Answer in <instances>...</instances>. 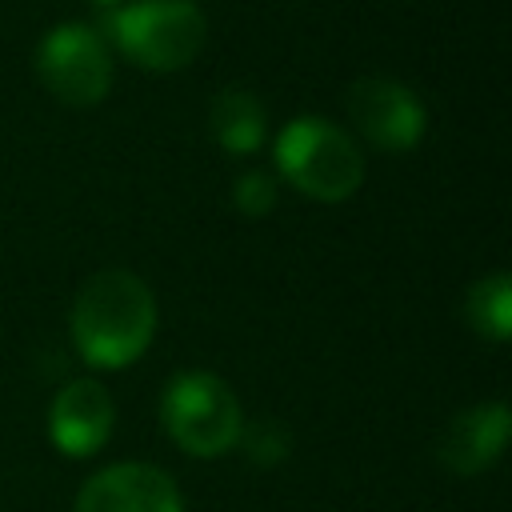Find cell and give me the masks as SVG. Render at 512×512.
Wrapping results in <instances>:
<instances>
[{
  "mask_svg": "<svg viewBox=\"0 0 512 512\" xmlns=\"http://www.w3.org/2000/svg\"><path fill=\"white\" fill-rule=\"evenodd\" d=\"M156 336L152 288L128 268L88 276L72 300V344L92 368H124Z\"/></svg>",
  "mask_w": 512,
  "mask_h": 512,
  "instance_id": "cell-1",
  "label": "cell"
},
{
  "mask_svg": "<svg viewBox=\"0 0 512 512\" xmlns=\"http://www.w3.org/2000/svg\"><path fill=\"white\" fill-rule=\"evenodd\" d=\"M276 168L280 176L312 200L340 204L364 180V156L352 136L328 120L300 116L276 136Z\"/></svg>",
  "mask_w": 512,
  "mask_h": 512,
  "instance_id": "cell-2",
  "label": "cell"
},
{
  "mask_svg": "<svg viewBox=\"0 0 512 512\" xmlns=\"http://www.w3.org/2000/svg\"><path fill=\"white\" fill-rule=\"evenodd\" d=\"M160 420L188 456H204V460L240 444V432H244L236 392L212 372L172 376L160 400Z\"/></svg>",
  "mask_w": 512,
  "mask_h": 512,
  "instance_id": "cell-3",
  "label": "cell"
},
{
  "mask_svg": "<svg viewBox=\"0 0 512 512\" xmlns=\"http://www.w3.org/2000/svg\"><path fill=\"white\" fill-rule=\"evenodd\" d=\"M112 36L140 68L176 72L200 56L208 20L196 0H132L112 16Z\"/></svg>",
  "mask_w": 512,
  "mask_h": 512,
  "instance_id": "cell-4",
  "label": "cell"
},
{
  "mask_svg": "<svg viewBox=\"0 0 512 512\" xmlns=\"http://www.w3.org/2000/svg\"><path fill=\"white\" fill-rule=\"evenodd\" d=\"M36 76L60 104L92 108L112 88V56L92 28L60 24L36 48Z\"/></svg>",
  "mask_w": 512,
  "mask_h": 512,
  "instance_id": "cell-5",
  "label": "cell"
},
{
  "mask_svg": "<svg viewBox=\"0 0 512 512\" xmlns=\"http://www.w3.org/2000/svg\"><path fill=\"white\" fill-rule=\"evenodd\" d=\"M348 116L356 132L384 152L416 148L428 128L424 100L392 76H360L348 88Z\"/></svg>",
  "mask_w": 512,
  "mask_h": 512,
  "instance_id": "cell-6",
  "label": "cell"
},
{
  "mask_svg": "<svg viewBox=\"0 0 512 512\" xmlns=\"http://www.w3.org/2000/svg\"><path fill=\"white\" fill-rule=\"evenodd\" d=\"M76 512H184V500L168 472L128 460L88 476L76 496Z\"/></svg>",
  "mask_w": 512,
  "mask_h": 512,
  "instance_id": "cell-7",
  "label": "cell"
},
{
  "mask_svg": "<svg viewBox=\"0 0 512 512\" xmlns=\"http://www.w3.org/2000/svg\"><path fill=\"white\" fill-rule=\"evenodd\" d=\"M116 408L100 380L80 376L64 384L48 408V436L64 456H92L112 432Z\"/></svg>",
  "mask_w": 512,
  "mask_h": 512,
  "instance_id": "cell-8",
  "label": "cell"
},
{
  "mask_svg": "<svg viewBox=\"0 0 512 512\" xmlns=\"http://www.w3.org/2000/svg\"><path fill=\"white\" fill-rule=\"evenodd\" d=\"M512 432V412L504 400L492 404H476L468 412H460L436 440V456L448 472L456 476H476L484 468H492L508 444Z\"/></svg>",
  "mask_w": 512,
  "mask_h": 512,
  "instance_id": "cell-9",
  "label": "cell"
},
{
  "mask_svg": "<svg viewBox=\"0 0 512 512\" xmlns=\"http://www.w3.org/2000/svg\"><path fill=\"white\" fill-rule=\"evenodd\" d=\"M208 128H212V140L224 152L248 156L264 144V104L252 92H240V88L216 92L212 108H208Z\"/></svg>",
  "mask_w": 512,
  "mask_h": 512,
  "instance_id": "cell-10",
  "label": "cell"
},
{
  "mask_svg": "<svg viewBox=\"0 0 512 512\" xmlns=\"http://www.w3.org/2000/svg\"><path fill=\"white\" fill-rule=\"evenodd\" d=\"M464 312H468V324L480 336H488L496 344L508 340V332H512V280L504 272H492V276L476 280L472 292H468Z\"/></svg>",
  "mask_w": 512,
  "mask_h": 512,
  "instance_id": "cell-11",
  "label": "cell"
},
{
  "mask_svg": "<svg viewBox=\"0 0 512 512\" xmlns=\"http://www.w3.org/2000/svg\"><path fill=\"white\" fill-rule=\"evenodd\" d=\"M232 204L244 212V216H268L276 208V180L260 168H248L236 176L232 184Z\"/></svg>",
  "mask_w": 512,
  "mask_h": 512,
  "instance_id": "cell-12",
  "label": "cell"
},
{
  "mask_svg": "<svg viewBox=\"0 0 512 512\" xmlns=\"http://www.w3.org/2000/svg\"><path fill=\"white\" fill-rule=\"evenodd\" d=\"M92 4H120V0H92Z\"/></svg>",
  "mask_w": 512,
  "mask_h": 512,
  "instance_id": "cell-13",
  "label": "cell"
}]
</instances>
